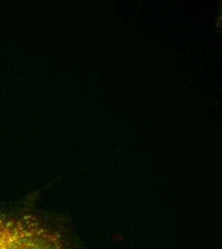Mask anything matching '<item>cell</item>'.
I'll list each match as a JSON object with an SVG mask.
<instances>
[{
    "mask_svg": "<svg viewBox=\"0 0 222 249\" xmlns=\"http://www.w3.org/2000/svg\"><path fill=\"white\" fill-rule=\"evenodd\" d=\"M0 249H65L53 232L37 224L0 218Z\"/></svg>",
    "mask_w": 222,
    "mask_h": 249,
    "instance_id": "6da1fadb",
    "label": "cell"
}]
</instances>
